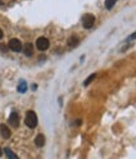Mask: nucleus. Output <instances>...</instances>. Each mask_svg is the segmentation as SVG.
<instances>
[{"label":"nucleus","mask_w":136,"mask_h":159,"mask_svg":"<svg viewBox=\"0 0 136 159\" xmlns=\"http://www.w3.org/2000/svg\"><path fill=\"white\" fill-rule=\"evenodd\" d=\"M116 3H117V0H105V8L107 10H111Z\"/></svg>","instance_id":"1a4fd4ad"},{"label":"nucleus","mask_w":136,"mask_h":159,"mask_svg":"<svg viewBox=\"0 0 136 159\" xmlns=\"http://www.w3.org/2000/svg\"><path fill=\"white\" fill-rule=\"evenodd\" d=\"M69 47H71V48H74V47H77L79 45V39L76 38V36H71L70 39H69Z\"/></svg>","instance_id":"9d476101"},{"label":"nucleus","mask_w":136,"mask_h":159,"mask_svg":"<svg viewBox=\"0 0 136 159\" xmlns=\"http://www.w3.org/2000/svg\"><path fill=\"white\" fill-rule=\"evenodd\" d=\"M0 50H4V52H7V50H8V48H7L5 45H3V44H2V45H0Z\"/></svg>","instance_id":"2eb2a0df"},{"label":"nucleus","mask_w":136,"mask_h":159,"mask_svg":"<svg viewBox=\"0 0 136 159\" xmlns=\"http://www.w3.org/2000/svg\"><path fill=\"white\" fill-rule=\"evenodd\" d=\"M9 48H10L13 52H15V53H19V52H21V49H23V45H21V42L19 40V39L14 38V39H11V40L9 42Z\"/></svg>","instance_id":"20e7f679"},{"label":"nucleus","mask_w":136,"mask_h":159,"mask_svg":"<svg viewBox=\"0 0 136 159\" xmlns=\"http://www.w3.org/2000/svg\"><path fill=\"white\" fill-rule=\"evenodd\" d=\"M0 134H2L3 138L9 139L10 135H11V132H10V129H9L5 124H0Z\"/></svg>","instance_id":"423d86ee"},{"label":"nucleus","mask_w":136,"mask_h":159,"mask_svg":"<svg viewBox=\"0 0 136 159\" xmlns=\"http://www.w3.org/2000/svg\"><path fill=\"white\" fill-rule=\"evenodd\" d=\"M19 122H20V119H19V114L16 111H13L9 116V124L14 128H18L19 127Z\"/></svg>","instance_id":"39448f33"},{"label":"nucleus","mask_w":136,"mask_h":159,"mask_svg":"<svg viewBox=\"0 0 136 159\" xmlns=\"http://www.w3.org/2000/svg\"><path fill=\"white\" fill-rule=\"evenodd\" d=\"M3 35H4V33H3V30H2V29H0V39L3 38Z\"/></svg>","instance_id":"dca6fc26"},{"label":"nucleus","mask_w":136,"mask_h":159,"mask_svg":"<svg viewBox=\"0 0 136 159\" xmlns=\"http://www.w3.org/2000/svg\"><path fill=\"white\" fill-rule=\"evenodd\" d=\"M26 83L24 82V80H21L20 83H19V85H18V92L19 93H25L26 92Z\"/></svg>","instance_id":"9b49d317"},{"label":"nucleus","mask_w":136,"mask_h":159,"mask_svg":"<svg viewBox=\"0 0 136 159\" xmlns=\"http://www.w3.org/2000/svg\"><path fill=\"white\" fill-rule=\"evenodd\" d=\"M95 78H96V74H91V75H90V76H89V78L86 79V80L84 82V85H85V87H86V85H89L90 83H91V82L94 80Z\"/></svg>","instance_id":"f8f14e48"},{"label":"nucleus","mask_w":136,"mask_h":159,"mask_svg":"<svg viewBox=\"0 0 136 159\" xmlns=\"http://www.w3.org/2000/svg\"><path fill=\"white\" fill-rule=\"evenodd\" d=\"M2 154H3V150H2V148H0V157H2Z\"/></svg>","instance_id":"f3484780"},{"label":"nucleus","mask_w":136,"mask_h":159,"mask_svg":"<svg viewBox=\"0 0 136 159\" xmlns=\"http://www.w3.org/2000/svg\"><path fill=\"white\" fill-rule=\"evenodd\" d=\"M35 144H36L39 148L44 147V145H45V137H44L42 134H37L36 138H35Z\"/></svg>","instance_id":"6e6552de"},{"label":"nucleus","mask_w":136,"mask_h":159,"mask_svg":"<svg viewBox=\"0 0 136 159\" xmlns=\"http://www.w3.org/2000/svg\"><path fill=\"white\" fill-rule=\"evenodd\" d=\"M95 24V16L93 14H85L82 16V26L85 29H91Z\"/></svg>","instance_id":"f03ea898"},{"label":"nucleus","mask_w":136,"mask_h":159,"mask_svg":"<svg viewBox=\"0 0 136 159\" xmlns=\"http://www.w3.org/2000/svg\"><path fill=\"white\" fill-rule=\"evenodd\" d=\"M49 47H50V42L46 38L41 36V38H39L37 40H36V48H37L39 50H41V52L46 50V49H48Z\"/></svg>","instance_id":"7ed1b4c3"},{"label":"nucleus","mask_w":136,"mask_h":159,"mask_svg":"<svg viewBox=\"0 0 136 159\" xmlns=\"http://www.w3.org/2000/svg\"><path fill=\"white\" fill-rule=\"evenodd\" d=\"M25 124L29 127V128H35L37 125V116L35 114V111L33 110H29L25 115Z\"/></svg>","instance_id":"f257e3e1"},{"label":"nucleus","mask_w":136,"mask_h":159,"mask_svg":"<svg viewBox=\"0 0 136 159\" xmlns=\"http://www.w3.org/2000/svg\"><path fill=\"white\" fill-rule=\"evenodd\" d=\"M134 39H136V31H135L134 34H131V35L127 38V40H126V42H131V40H134Z\"/></svg>","instance_id":"4468645a"},{"label":"nucleus","mask_w":136,"mask_h":159,"mask_svg":"<svg viewBox=\"0 0 136 159\" xmlns=\"http://www.w3.org/2000/svg\"><path fill=\"white\" fill-rule=\"evenodd\" d=\"M23 50H24V54H25L26 57H31V55H33V53H34V48H33V44H30V43H26V44L24 45Z\"/></svg>","instance_id":"0eeeda50"},{"label":"nucleus","mask_w":136,"mask_h":159,"mask_svg":"<svg viewBox=\"0 0 136 159\" xmlns=\"http://www.w3.org/2000/svg\"><path fill=\"white\" fill-rule=\"evenodd\" d=\"M4 152H5V154H7L9 158H13V159H16V158H18V157H16V154H14L9 148H5V149H4Z\"/></svg>","instance_id":"ddd939ff"}]
</instances>
